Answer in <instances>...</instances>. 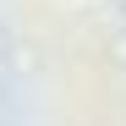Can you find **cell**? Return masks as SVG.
Wrapping results in <instances>:
<instances>
[{"mask_svg":"<svg viewBox=\"0 0 126 126\" xmlns=\"http://www.w3.org/2000/svg\"><path fill=\"white\" fill-rule=\"evenodd\" d=\"M121 6H126V0H121Z\"/></svg>","mask_w":126,"mask_h":126,"instance_id":"obj_1","label":"cell"}]
</instances>
